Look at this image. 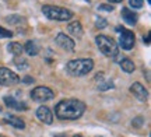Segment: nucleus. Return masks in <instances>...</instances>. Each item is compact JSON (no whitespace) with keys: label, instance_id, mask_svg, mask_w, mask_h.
Masks as SVG:
<instances>
[{"label":"nucleus","instance_id":"nucleus-1","mask_svg":"<svg viewBox=\"0 0 151 137\" xmlns=\"http://www.w3.org/2000/svg\"><path fill=\"white\" fill-rule=\"evenodd\" d=\"M86 108L80 99H63L55 106V115L60 121H77L84 115Z\"/></svg>","mask_w":151,"mask_h":137},{"label":"nucleus","instance_id":"nucleus-2","mask_svg":"<svg viewBox=\"0 0 151 137\" xmlns=\"http://www.w3.org/2000/svg\"><path fill=\"white\" fill-rule=\"evenodd\" d=\"M42 13L46 18L55 20V21H69L74 16L73 11L69 10V9L59 7V6H50V4L42 6Z\"/></svg>","mask_w":151,"mask_h":137},{"label":"nucleus","instance_id":"nucleus-3","mask_svg":"<svg viewBox=\"0 0 151 137\" xmlns=\"http://www.w3.org/2000/svg\"><path fill=\"white\" fill-rule=\"evenodd\" d=\"M92 69H94V62L91 59H76L66 65V70L74 77L86 76Z\"/></svg>","mask_w":151,"mask_h":137},{"label":"nucleus","instance_id":"nucleus-4","mask_svg":"<svg viewBox=\"0 0 151 137\" xmlns=\"http://www.w3.org/2000/svg\"><path fill=\"white\" fill-rule=\"evenodd\" d=\"M95 44H97L98 49L101 50L105 56L112 57V59H115V57L119 56L118 44H116L112 38L106 37V35H98L97 38H95Z\"/></svg>","mask_w":151,"mask_h":137},{"label":"nucleus","instance_id":"nucleus-5","mask_svg":"<svg viewBox=\"0 0 151 137\" xmlns=\"http://www.w3.org/2000/svg\"><path fill=\"white\" fill-rule=\"evenodd\" d=\"M116 31H119V46L123 50H132L134 46L136 37L134 34L132 32L130 29H124V28L118 27Z\"/></svg>","mask_w":151,"mask_h":137},{"label":"nucleus","instance_id":"nucleus-6","mask_svg":"<svg viewBox=\"0 0 151 137\" xmlns=\"http://www.w3.org/2000/svg\"><path fill=\"white\" fill-rule=\"evenodd\" d=\"M31 98L35 102H46V101H50V99L55 98V91H52L50 88L48 87H37L31 91Z\"/></svg>","mask_w":151,"mask_h":137},{"label":"nucleus","instance_id":"nucleus-7","mask_svg":"<svg viewBox=\"0 0 151 137\" xmlns=\"http://www.w3.org/2000/svg\"><path fill=\"white\" fill-rule=\"evenodd\" d=\"M20 82V77L7 67H0V85L11 87Z\"/></svg>","mask_w":151,"mask_h":137},{"label":"nucleus","instance_id":"nucleus-8","mask_svg":"<svg viewBox=\"0 0 151 137\" xmlns=\"http://www.w3.org/2000/svg\"><path fill=\"white\" fill-rule=\"evenodd\" d=\"M55 42H56V45H58V46H60L62 49L69 50V52L74 50V46H76L74 41H73L69 35H66V34H63V32H59L58 35H56Z\"/></svg>","mask_w":151,"mask_h":137},{"label":"nucleus","instance_id":"nucleus-9","mask_svg":"<svg viewBox=\"0 0 151 137\" xmlns=\"http://www.w3.org/2000/svg\"><path fill=\"white\" fill-rule=\"evenodd\" d=\"M130 93L133 94L140 102H146L147 98H148V91L144 88V85H141L140 82H133L130 85Z\"/></svg>","mask_w":151,"mask_h":137},{"label":"nucleus","instance_id":"nucleus-10","mask_svg":"<svg viewBox=\"0 0 151 137\" xmlns=\"http://www.w3.org/2000/svg\"><path fill=\"white\" fill-rule=\"evenodd\" d=\"M37 118L39 121L45 123V125H52L53 123V113H52V110L49 109L48 106H39L37 109Z\"/></svg>","mask_w":151,"mask_h":137},{"label":"nucleus","instance_id":"nucleus-11","mask_svg":"<svg viewBox=\"0 0 151 137\" xmlns=\"http://www.w3.org/2000/svg\"><path fill=\"white\" fill-rule=\"evenodd\" d=\"M3 101H4L6 106L13 108V109H16V110H27L28 109L27 104L20 102V101H17V99L13 98V97H4V98H3Z\"/></svg>","mask_w":151,"mask_h":137},{"label":"nucleus","instance_id":"nucleus-12","mask_svg":"<svg viewBox=\"0 0 151 137\" xmlns=\"http://www.w3.org/2000/svg\"><path fill=\"white\" fill-rule=\"evenodd\" d=\"M3 122L13 127H16V129H24V127H25L24 121L20 119L18 116H14V115H6L4 118H3Z\"/></svg>","mask_w":151,"mask_h":137},{"label":"nucleus","instance_id":"nucleus-13","mask_svg":"<svg viewBox=\"0 0 151 137\" xmlns=\"http://www.w3.org/2000/svg\"><path fill=\"white\" fill-rule=\"evenodd\" d=\"M122 18H123L124 22L129 24V25H134L136 22H137V20H139L137 14H136L134 11H132L130 9H127V7H123V9H122Z\"/></svg>","mask_w":151,"mask_h":137},{"label":"nucleus","instance_id":"nucleus-14","mask_svg":"<svg viewBox=\"0 0 151 137\" xmlns=\"http://www.w3.org/2000/svg\"><path fill=\"white\" fill-rule=\"evenodd\" d=\"M95 80L98 82V90L99 91H108L109 88H113V82L112 80H104V74L99 73L95 76Z\"/></svg>","mask_w":151,"mask_h":137},{"label":"nucleus","instance_id":"nucleus-15","mask_svg":"<svg viewBox=\"0 0 151 137\" xmlns=\"http://www.w3.org/2000/svg\"><path fill=\"white\" fill-rule=\"evenodd\" d=\"M67 31H69V34H70V35L76 37V38H81V37H83V34H84L83 27H81V24L78 21H73L71 24H69Z\"/></svg>","mask_w":151,"mask_h":137},{"label":"nucleus","instance_id":"nucleus-16","mask_svg":"<svg viewBox=\"0 0 151 137\" xmlns=\"http://www.w3.org/2000/svg\"><path fill=\"white\" fill-rule=\"evenodd\" d=\"M123 59L119 62V65H120V69L124 71V73H133L136 69L134 63H133V60L132 59H129V57H126V56H122Z\"/></svg>","mask_w":151,"mask_h":137},{"label":"nucleus","instance_id":"nucleus-17","mask_svg":"<svg viewBox=\"0 0 151 137\" xmlns=\"http://www.w3.org/2000/svg\"><path fill=\"white\" fill-rule=\"evenodd\" d=\"M22 48L27 52L28 56H37L38 53H39V46H38L34 41H27V44L24 45Z\"/></svg>","mask_w":151,"mask_h":137},{"label":"nucleus","instance_id":"nucleus-18","mask_svg":"<svg viewBox=\"0 0 151 137\" xmlns=\"http://www.w3.org/2000/svg\"><path fill=\"white\" fill-rule=\"evenodd\" d=\"M7 50L10 52L11 55L20 56V55H22V50H24V48H22L21 44H18V42H10V44L7 45Z\"/></svg>","mask_w":151,"mask_h":137},{"label":"nucleus","instance_id":"nucleus-19","mask_svg":"<svg viewBox=\"0 0 151 137\" xmlns=\"http://www.w3.org/2000/svg\"><path fill=\"white\" fill-rule=\"evenodd\" d=\"M13 62H14V65H16L20 70H27V69H28V62H27V59H25V57H22V55L16 56Z\"/></svg>","mask_w":151,"mask_h":137},{"label":"nucleus","instance_id":"nucleus-20","mask_svg":"<svg viewBox=\"0 0 151 137\" xmlns=\"http://www.w3.org/2000/svg\"><path fill=\"white\" fill-rule=\"evenodd\" d=\"M6 21L11 22V24H14V25H18L20 22L25 21V18H22V17H20V16H11V17H7V18H6Z\"/></svg>","mask_w":151,"mask_h":137},{"label":"nucleus","instance_id":"nucleus-21","mask_svg":"<svg viewBox=\"0 0 151 137\" xmlns=\"http://www.w3.org/2000/svg\"><path fill=\"white\" fill-rule=\"evenodd\" d=\"M106 25H108V21L102 17H98L97 21H95V27L99 28V29H104V28H106Z\"/></svg>","mask_w":151,"mask_h":137},{"label":"nucleus","instance_id":"nucleus-22","mask_svg":"<svg viewBox=\"0 0 151 137\" xmlns=\"http://www.w3.org/2000/svg\"><path fill=\"white\" fill-rule=\"evenodd\" d=\"M129 4L133 9H141L144 6V0H129Z\"/></svg>","mask_w":151,"mask_h":137},{"label":"nucleus","instance_id":"nucleus-23","mask_svg":"<svg viewBox=\"0 0 151 137\" xmlns=\"http://www.w3.org/2000/svg\"><path fill=\"white\" fill-rule=\"evenodd\" d=\"M13 37V32L10 29H6V28L0 27V38H11Z\"/></svg>","mask_w":151,"mask_h":137},{"label":"nucleus","instance_id":"nucleus-24","mask_svg":"<svg viewBox=\"0 0 151 137\" xmlns=\"http://www.w3.org/2000/svg\"><path fill=\"white\" fill-rule=\"evenodd\" d=\"M98 11H108V13H111V11H113V6H111V4H99L98 6Z\"/></svg>","mask_w":151,"mask_h":137},{"label":"nucleus","instance_id":"nucleus-25","mask_svg":"<svg viewBox=\"0 0 151 137\" xmlns=\"http://www.w3.org/2000/svg\"><path fill=\"white\" fill-rule=\"evenodd\" d=\"M22 81L25 82V84H31V82H34V78H32V77H29V76H27L24 80H22Z\"/></svg>","mask_w":151,"mask_h":137},{"label":"nucleus","instance_id":"nucleus-26","mask_svg":"<svg viewBox=\"0 0 151 137\" xmlns=\"http://www.w3.org/2000/svg\"><path fill=\"white\" fill-rule=\"evenodd\" d=\"M141 122H143V119H141V118H139V119H134V121L132 122V123H133V125L137 127V123H141Z\"/></svg>","mask_w":151,"mask_h":137},{"label":"nucleus","instance_id":"nucleus-27","mask_svg":"<svg viewBox=\"0 0 151 137\" xmlns=\"http://www.w3.org/2000/svg\"><path fill=\"white\" fill-rule=\"evenodd\" d=\"M144 42H146V44H150V37H148V35L144 38Z\"/></svg>","mask_w":151,"mask_h":137},{"label":"nucleus","instance_id":"nucleus-28","mask_svg":"<svg viewBox=\"0 0 151 137\" xmlns=\"http://www.w3.org/2000/svg\"><path fill=\"white\" fill-rule=\"evenodd\" d=\"M109 1H112V3H120L122 0H109Z\"/></svg>","mask_w":151,"mask_h":137},{"label":"nucleus","instance_id":"nucleus-29","mask_svg":"<svg viewBox=\"0 0 151 137\" xmlns=\"http://www.w3.org/2000/svg\"><path fill=\"white\" fill-rule=\"evenodd\" d=\"M73 137H83V136H78V134H76V136H73Z\"/></svg>","mask_w":151,"mask_h":137},{"label":"nucleus","instance_id":"nucleus-30","mask_svg":"<svg viewBox=\"0 0 151 137\" xmlns=\"http://www.w3.org/2000/svg\"><path fill=\"white\" fill-rule=\"evenodd\" d=\"M84 1H87V3H90V0H84Z\"/></svg>","mask_w":151,"mask_h":137},{"label":"nucleus","instance_id":"nucleus-31","mask_svg":"<svg viewBox=\"0 0 151 137\" xmlns=\"http://www.w3.org/2000/svg\"><path fill=\"white\" fill-rule=\"evenodd\" d=\"M0 112H1V106H0Z\"/></svg>","mask_w":151,"mask_h":137},{"label":"nucleus","instance_id":"nucleus-32","mask_svg":"<svg viewBox=\"0 0 151 137\" xmlns=\"http://www.w3.org/2000/svg\"><path fill=\"white\" fill-rule=\"evenodd\" d=\"M0 137H4V136H1V134H0Z\"/></svg>","mask_w":151,"mask_h":137}]
</instances>
